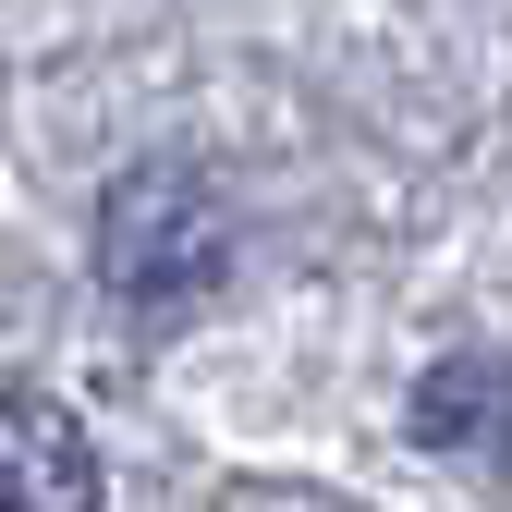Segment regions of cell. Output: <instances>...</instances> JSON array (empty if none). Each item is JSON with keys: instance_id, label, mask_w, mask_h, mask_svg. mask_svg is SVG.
I'll return each mask as SVG.
<instances>
[{"instance_id": "1", "label": "cell", "mask_w": 512, "mask_h": 512, "mask_svg": "<svg viewBox=\"0 0 512 512\" xmlns=\"http://www.w3.org/2000/svg\"><path fill=\"white\" fill-rule=\"evenodd\" d=\"M220 269H232V220H220L196 159L110 171V196H98V281L122 305H196V293H220Z\"/></svg>"}, {"instance_id": "2", "label": "cell", "mask_w": 512, "mask_h": 512, "mask_svg": "<svg viewBox=\"0 0 512 512\" xmlns=\"http://www.w3.org/2000/svg\"><path fill=\"white\" fill-rule=\"evenodd\" d=\"M0 512H98V439L74 403L0 391Z\"/></svg>"}, {"instance_id": "3", "label": "cell", "mask_w": 512, "mask_h": 512, "mask_svg": "<svg viewBox=\"0 0 512 512\" xmlns=\"http://www.w3.org/2000/svg\"><path fill=\"white\" fill-rule=\"evenodd\" d=\"M488 391H500V366H488V354H452V366L415 391V439H476V427H488Z\"/></svg>"}]
</instances>
